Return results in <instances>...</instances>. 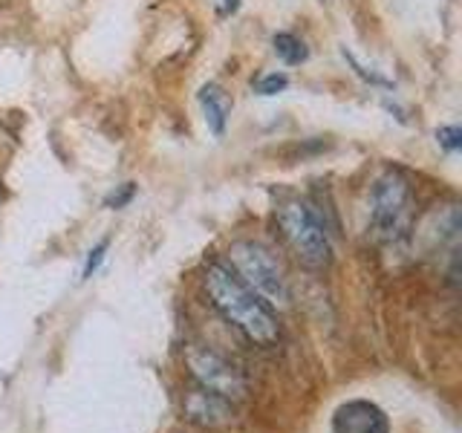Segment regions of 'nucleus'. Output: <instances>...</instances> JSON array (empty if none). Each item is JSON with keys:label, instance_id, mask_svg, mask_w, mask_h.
I'll use <instances>...</instances> for the list:
<instances>
[{"label": "nucleus", "instance_id": "f257e3e1", "mask_svg": "<svg viewBox=\"0 0 462 433\" xmlns=\"http://www.w3.org/2000/svg\"><path fill=\"white\" fill-rule=\"evenodd\" d=\"M202 292H206L211 307L226 318V324L235 327L252 344L272 346L281 338L272 309L228 266L211 263L202 274Z\"/></svg>", "mask_w": 462, "mask_h": 433}, {"label": "nucleus", "instance_id": "f03ea898", "mask_svg": "<svg viewBox=\"0 0 462 433\" xmlns=\"http://www.w3.org/2000/svg\"><path fill=\"white\" fill-rule=\"evenodd\" d=\"M281 235L289 245V252L303 269L321 272L332 260V243L327 235V226L318 220L315 208L300 197H283L274 208Z\"/></svg>", "mask_w": 462, "mask_h": 433}, {"label": "nucleus", "instance_id": "7ed1b4c3", "mask_svg": "<svg viewBox=\"0 0 462 433\" xmlns=\"http://www.w3.org/2000/svg\"><path fill=\"white\" fill-rule=\"evenodd\" d=\"M413 223V188L402 170H384L370 191V231L379 243L396 245Z\"/></svg>", "mask_w": 462, "mask_h": 433}, {"label": "nucleus", "instance_id": "20e7f679", "mask_svg": "<svg viewBox=\"0 0 462 433\" xmlns=\"http://www.w3.org/2000/svg\"><path fill=\"white\" fill-rule=\"evenodd\" d=\"M231 260V272L252 289V292L266 303V307H289V286H286V274L263 243L257 240H237L228 249Z\"/></svg>", "mask_w": 462, "mask_h": 433}, {"label": "nucleus", "instance_id": "39448f33", "mask_svg": "<svg viewBox=\"0 0 462 433\" xmlns=\"http://www.w3.org/2000/svg\"><path fill=\"white\" fill-rule=\"evenodd\" d=\"M185 364L191 370L197 387L211 390V393L223 396L228 401H240L245 396V390H249L240 370L223 355L208 350V346H191V350L185 353Z\"/></svg>", "mask_w": 462, "mask_h": 433}, {"label": "nucleus", "instance_id": "423d86ee", "mask_svg": "<svg viewBox=\"0 0 462 433\" xmlns=\"http://www.w3.org/2000/svg\"><path fill=\"white\" fill-rule=\"evenodd\" d=\"M332 433H390V419L375 401L350 399L332 413Z\"/></svg>", "mask_w": 462, "mask_h": 433}, {"label": "nucleus", "instance_id": "0eeeda50", "mask_svg": "<svg viewBox=\"0 0 462 433\" xmlns=\"http://www.w3.org/2000/svg\"><path fill=\"white\" fill-rule=\"evenodd\" d=\"M182 413L191 425L217 430V428H228L235 422V401H228L223 396L211 393V390H191L182 401Z\"/></svg>", "mask_w": 462, "mask_h": 433}, {"label": "nucleus", "instance_id": "6e6552de", "mask_svg": "<svg viewBox=\"0 0 462 433\" xmlns=\"http://www.w3.org/2000/svg\"><path fill=\"white\" fill-rule=\"evenodd\" d=\"M199 107L202 115H206V124L214 136H223L226 134V124H228V115H231V98L223 90L220 84H206L199 90Z\"/></svg>", "mask_w": 462, "mask_h": 433}, {"label": "nucleus", "instance_id": "1a4fd4ad", "mask_svg": "<svg viewBox=\"0 0 462 433\" xmlns=\"http://www.w3.org/2000/svg\"><path fill=\"white\" fill-rule=\"evenodd\" d=\"M272 47H274V55H278L286 67H298V64H303L310 58L307 43H303L292 32H278V35L272 38Z\"/></svg>", "mask_w": 462, "mask_h": 433}, {"label": "nucleus", "instance_id": "9d476101", "mask_svg": "<svg viewBox=\"0 0 462 433\" xmlns=\"http://www.w3.org/2000/svg\"><path fill=\"white\" fill-rule=\"evenodd\" d=\"M286 87H289V76H283V72H269V76H263L254 84V90L260 96H278L286 90Z\"/></svg>", "mask_w": 462, "mask_h": 433}, {"label": "nucleus", "instance_id": "9b49d317", "mask_svg": "<svg viewBox=\"0 0 462 433\" xmlns=\"http://www.w3.org/2000/svg\"><path fill=\"white\" fill-rule=\"evenodd\" d=\"M437 139L442 144V151L448 153H457L462 148V130L457 124H448V127H439L437 130Z\"/></svg>", "mask_w": 462, "mask_h": 433}, {"label": "nucleus", "instance_id": "f8f14e48", "mask_svg": "<svg viewBox=\"0 0 462 433\" xmlns=\"http://www.w3.org/2000/svg\"><path fill=\"white\" fill-rule=\"evenodd\" d=\"M107 249H110V240H101L96 249H90V254H87V263H84V281L93 278V274L98 272V266L105 263L107 257Z\"/></svg>", "mask_w": 462, "mask_h": 433}, {"label": "nucleus", "instance_id": "ddd939ff", "mask_svg": "<svg viewBox=\"0 0 462 433\" xmlns=\"http://www.w3.org/2000/svg\"><path fill=\"white\" fill-rule=\"evenodd\" d=\"M134 194H136V188H134V182H125V188H122V191H119V194H116V191H113V194L107 197V206H110V208H122V206H127V202H130V199H134Z\"/></svg>", "mask_w": 462, "mask_h": 433}, {"label": "nucleus", "instance_id": "4468645a", "mask_svg": "<svg viewBox=\"0 0 462 433\" xmlns=\"http://www.w3.org/2000/svg\"><path fill=\"white\" fill-rule=\"evenodd\" d=\"M223 4H226L228 12H237L240 9V0H223Z\"/></svg>", "mask_w": 462, "mask_h": 433}]
</instances>
